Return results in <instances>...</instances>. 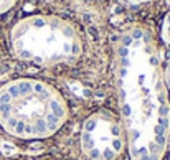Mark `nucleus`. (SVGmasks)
<instances>
[{"mask_svg": "<svg viewBox=\"0 0 170 160\" xmlns=\"http://www.w3.org/2000/svg\"><path fill=\"white\" fill-rule=\"evenodd\" d=\"M114 86L130 160H162L170 140V99L154 33L127 25L114 45Z\"/></svg>", "mask_w": 170, "mask_h": 160, "instance_id": "f257e3e1", "label": "nucleus"}, {"mask_svg": "<svg viewBox=\"0 0 170 160\" xmlns=\"http://www.w3.org/2000/svg\"><path fill=\"white\" fill-rule=\"evenodd\" d=\"M70 117L66 99L55 86L33 78H20L0 86V125L23 140L55 135Z\"/></svg>", "mask_w": 170, "mask_h": 160, "instance_id": "f03ea898", "label": "nucleus"}, {"mask_svg": "<svg viewBox=\"0 0 170 160\" xmlns=\"http://www.w3.org/2000/svg\"><path fill=\"white\" fill-rule=\"evenodd\" d=\"M10 48L18 60L38 66L73 63L83 53V40L71 22L58 15H28L10 30Z\"/></svg>", "mask_w": 170, "mask_h": 160, "instance_id": "7ed1b4c3", "label": "nucleus"}, {"mask_svg": "<svg viewBox=\"0 0 170 160\" xmlns=\"http://www.w3.org/2000/svg\"><path fill=\"white\" fill-rule=\"evenodd\" d=\"M127 142L121 119L111 111L91 114L81 127V150L89 160H117Z\"/></svg>", "mask_w": 170, "mask_h": 160, "instance_id": "20e7f679", "label": "nucleus"}, {"mask_svg": "<svg viewBox=\"0 0 170 160\" xmlns=\"http://www.w3.org/2000/svg\"><path fill=\"white\" fill-rule=\"evenodd\" d=\"M160 35H162L164 43L170 45V12L164 17V20H162V28H160Z\"/></svg>", "mask_w": 170, "mask_h": 160, "instance_id": "39448f33", "label": "nucleus"}, {"mask_svg": "<svg viewBox=\"0 0 170 160\" xmlns=\"http://www.w3.org/2000/svg\"><path fill=\"white\" fill-rule=\"evenodd\" d=\"M15 3H17V0H0V15L8 12Z\"/></svg>", "mask_w": 170, "mask_h": 160, "instance_id": "423d86ee", "label": "nucleus"}, {"mask_svg": "<svg viewBox=\"0 0 170 160\" xmlns=\"http://www.w3.org/2000/svg\"><path fill=\"white\" fill-rule=\"evenodd\" d=\"M164 78H165V84H167V89L170 93V58L167 61V65H165V69H164Z\"/></svg>", "mask_w": 170, "mask_h": 160, "instance_id": "0eeeda50", "label": "nucleus"}, {"mask_svg": "<svg viewBox=\"0 0 170 160\" xmlns=\"http://www.w3.org/2000/svg\"><path fill=\"white\" fill-rule=\"evenodd\" d=\"M125 2H129V3H134V5H137V3H145V2H150V0H125Z\"/></svg>", "mask_w": 170, "mask_h": 160, "instance_id": "6e6552de", "label": "nucleus"}, {"mask_svg": "<svg viewBox=\"0 0 170 160\" xmlns=\"http://www.w3.org/2000/svg\"><path fill=\"white\" fill-rule=\"evenodd\" d=\"M165 2H167V3H168V5H170V0H165Z\"/></svg>", "mask_w": 170, "mask_h": 160, "instance_id": "1a4fd4ad", "label": "nucleus"}, {"mask_svg": "<svg viewBox=\"0 0 170 160\" xmlns=\"http://www.w3.org/2000/svg\"><path fill=\"white\" fill-rule=\"evenodd\" d=\"M168 145H170V140H168Z\"/></svg>", "mask_w": 170, "mask_h": 160, "instance_id": "9d476101", "label": "nucleus"}]
</instances>
